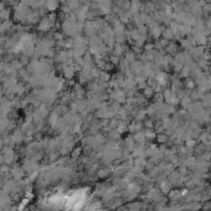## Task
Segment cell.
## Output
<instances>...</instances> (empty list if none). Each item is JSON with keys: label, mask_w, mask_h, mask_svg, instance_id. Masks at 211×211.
<instances>
[{"label": "cell", "mask_w": 211, "mask_h": 211, "mask_svg": "<svg viewBox=\"0 0 211 211\" xmlns=\"http://www.w3.org/2000/svg\"><path fill=\"white\" fill-rule=\"evenodd\" d=\"M159 140H160V142H164V140H166V137H164L163 134L159 135Z\"/></svg>", "instance_id": "2"}, {"label": "cell", "mask_w": 211, "mask_h": 211, "mask_svg": "<svg viewBox=\"0 0 211 211\" xmlns=\"http://www.w3.org/2000/svg\"><path fill=\"white\" fill-rule=\"evenodd\" d=\"M162 189H163V191L168 193V191H169V189H170V188H169V184H168V183H166V184L163 183V184H162Z\"/></svg>", "instance_id": "1"}]
</instances>
